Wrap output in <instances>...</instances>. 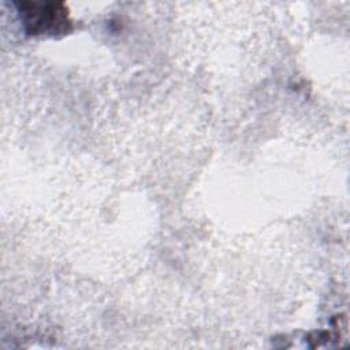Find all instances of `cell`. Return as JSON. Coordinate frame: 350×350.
Wrapping results in <instances>:
<instances>
[{
    "label": "cell",
    "mask_w": 350,
    "mask_h": 350,
    "mask_svg": "<svg viewBox=\"0 0 350 350\" xmlns=\"http://www.w3.org/2000/svg\"><path fill=\"white\" fill-rule=\"evenodd\" d=\"M15 4L29 34L57 36L71 29L67 5L62 1H18Z\"/></svg>",
    "instance_id": "6da1fadb"
}]
</instances>
